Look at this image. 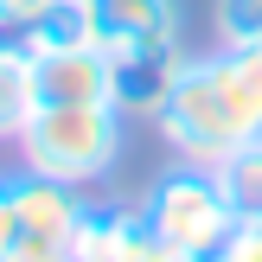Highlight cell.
<instances>
[{"instance_id":"17","label":"cell","mask_w":262,"mask_h":262,"mask_svg":"<svg viewBox=\"0 0 262 262\" xmlns=\"http://www.w3.org/2000/svg\"><path fill=\"white\" fill-rule=\"evenodd\" d=\"M90 262H109V256H90Z\"/></svg>"},{"instance_id":"12","label":"cell","mask_w":262,"mask_h":262,"mask_svg":"<svg viewBox=\"0 0 262 262\" xmlns=\"http://www.w3.org/2000/svg\"><path fill=\"white\" fill-rule=\"evenodd\" d=\"M0 262H77V243L64 237H32V230H19V237L7 243V256Z\"/></svg>"},{"instance_id":"8","label":"cell","mask_w":262,"mask_h":262,"mask_svg":"<svg viewBox=\"0 0 262 262\" xmlns=\"http://www.w3.org/2000/svg\"><path fill=\"white\" fill-rule=\"evenodd\" d=\"M26 58H45V51H77L96 45V26H90V0H45L32 19L19 26Z\"/></svg>"},{"instance_id":"5","label":"cell","mask_w":262,"mask_h":262,"mask_svg":"<svg viewBox=\"0 0 262 262\" xmlns=\"http://www.w3.org/2000/svg\"><path fill=\"white\" fill-rule=\"evenodd\" d=\"M26 77H32V102H115V58L102 45L45 51L26 64Z\"/></svg>"},{"instance_id":"13","label":"cell","mask_w":262,"mask_h":262,"mask_svg":"<svg viewBox=\"0 0 262 262\" xmlns=\"http://www.w3.org/2000/svg\"><path fill=\"white\" fill-rule=\"evenodd\" d=\"M224 262H262V217H237V230L224 243Z\"/></svg>"},{"instance_id":"15","label":"cell","mask_w":262,"mask_h":262,"mask_svg":"<svg viewBox=\"0 0 262 262\" xmlns=\"http://www.w3.org/2000/svg\"><path fill=\"white\" fill-rule=\"evenodd\" d=\"M38 7H45V0H0V32H19Z\"/></svg>"},{"instance_id":"9","label":"cell","mask_w":262,"mask_h":262,"mask_svg":"<svg viewBox=\"0 0 262 262\" xmlns=\"http://www.w3.org/2000/svg\"><path fill=\"white\" fill-rule=\"evenodd\" d=\"M26 45L19 32H0V141H19L26 115H32V77H26Z\"/></svg>"},{"instance_id":"2","label":"cell","mask_w":262,"mask_h":262,"mask_svg":"<svg viewBox=\"0 0 262 262\" xmlns=\"http://www.w3.org/2000/svg\"><path fill=\"white\" fill-rule=\"evenodd\" d=\"M128 115L115 102H32L19 128V154L32 173L64 186H102L122 166Z\"/></svg>"},{"instance_id":"11","label":"cell","mask_w":262,"mask_h":262,"mask_svg":"<svg viewBox=\"0 0 262 262\" xmlns=\"http://www.w3.org/2000/svg\"><path fill=\"white\" fill-rule=\"evenodd\" d=\"M217 45L262 51V0H217Z\"/></svg>"},{"instance_id":"7","label":"cell","mask_w":262,"mask_h":262,"mask_svg":"<svg viewBox=\"0 0 262 262\" xmlns=\"http://www.w3.org/2000/svg\"><path fill=\"white\" fill-rule=\"evenodd\" d=\"M179 64H186V51L179 45H154V51H128V58H115V109L128 115V122H154L160 115V102L173 96V77Z\"/></svg>"},{"instance_id":"14","label":"cell","mask_w":262,"mask_h":262,"mask_svg":"<svg viewBox=\"0 0 262 262\" xmlns=\"http://www.w3.org/2000/svg\"><path fill=\"white\" fill-rule=\"evenodd\" d=\"M13 237H19V211H13V179L0 173V256H7Z\"/></svg>"},{"instance_id":"10","label":"cell","mask_w":262,"mask_h":262,"mask_svg":"<svg viewBox=\"0 0 262 262\" xmlns=\"http://www.w3.org/2000/svg\"><path fill=\"white\" fill-rule=\"evenodd\" d=\"M211 173H217V186H224V199H230V211H237V217H262V141L224 154Z\"/></svg>"},{"instance_id":"3","label":"cell","mask_w":262,"mask_h":262,"mask_svg":"<svg viewBox=\"0 0 262 262\" xmlns=\"http://www.w3.org/2000/svg\"><path fill=\"white\" fill-rule=\"evenodd\" d=\"M141 211H147V224L160 230L179 256L224 250L230 230H237V211H230V199H224V186H217V173H211V166H199V160H173V166L147 186Z\"/></svg>"},{"instance_id":"1","label":"cell","mask_w":262,"mask_h":262,"mask_svg":"<svg viewBox=\"0 0 262 262\" xmlns=\"http://www.w3.org/2000/svg\"><path fill=\"white\" fill-rule=\"evenodd\" d=\"M154 128L179 160H199V166H217L224 154L262 141V51L217 45L205 58H186Z\"/></svg>"},{"instance_id":"4","label":"cell","mask_w":262,"mask_h":262,"mask_svg":"<svg viewBox=\"0 0 262 262\" xmlns=\"http://www.w3.org/2000/svg\"><path fill=\"white\" fill-rule=\"evenodd\" d=\"M90 26L109 58H128V51L179 45L186 19H179V0H90Z\"/></svg>"},{"instance_id":"16","label":"cell","mask_w":262,"mask_h":262,"mask_svg":"<svg viewBox=\"0 0 262 262\" xmlns=\"http://www.w3.org/2000/svg\"><path fill=\"white\" fill-rule=\"evenodd\" d=\"M186 262H224V250H205V256H186Z\"/></svg>"},{"instance_id":"6","label":"cell","mask_w":262,"mask_h":262,"mask_svg":"<svg viewBox=\"0 0 262 262\" xmlns=\"http://www.w3.org/2000/svg\"><path fill=\"white\" fill-rule=\"evenodd\" d=\"M83 205H90L83 186L45 179V173H32V166L13 179V211H19V230H32V237H64V243H77Z\"/></svg>"}]
</instances>
